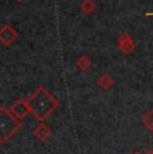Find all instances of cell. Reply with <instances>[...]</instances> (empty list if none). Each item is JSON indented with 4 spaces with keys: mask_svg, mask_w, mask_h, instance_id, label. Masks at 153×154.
<instances>
[{
    "mask_svg": "<svg viewBox=\"0 0 153 154\" xmlns=\"http://www.w3.org/2000/svg\"><path fill=\"white\" fill-rule=\"evenodd\" d=\"M27 100L30 105L31 114L39 122L47 119L59 106L58 99L43 86H39Z\"/></svg>",
    "mask_w": 153,
    "mask_h": 154,
    "instance_id": "obj_1",
    "label": "cell"
},
{
    "mask_svg": "<svg viewBox=\"0 0 153 154\" xmlns=\"http://www.w3.org/2000/svg\"><path fill=\"white\" fill-rule=\"evenodd\" d=\"M22 127V121L7 110L4 106L0 107V143H5L17 130Z\"/></svg>",
    "mask_w": 153,
    "mask_h": 154,
    "instance_id": "obj_2",
    "label": "cell"
},
{
    "mask_svg": "<svg viewBox=\"0 0 153 154\" xmlns=\"http://www.w3.org/2000/svg\"><path fill=\"white\" fill-rule=\"evenodd\" d=\"M117 46L121 50L125 55H129L132 52H134L136 50V42H134L133 36L128 32H122L120 34V36L117 38Z\"/></svg>",
    "mask_w": 153,
    "mask_h": 154,
    "instance_id": "obj_3",
    "label": "cell"
},
{
    "mask_svg": "<svg viewBox=\"0 0 153 154\" xmlns=\"http://www.w3.org/2000/svg\"><path fill=\"white\" fill-rule=\"evenodd\" d=\"M17 39L16 29L11 24H3L0 28V42L4 47H11Z\"/></svg>",
    "mask_w": 153,
    "mask_h": 154,
    "instance_id": "obj_4",
    "label": "cell"
},
{
    "mask_svg": "<svg viewBox=\"0 0 153 154\" xmlns=\"http://www.w3.org/2000/svg\"><path fill=\"white\" fill-rule=\"evenodd\" d=\"M10 110L17 118V119H20V121H23L26 115H27L28 112H31L30 105H28V100L27 99H23V98L16 99L15 102H14V105L11 106Z\"/></svg>",
    "mask_w": 153,
    "mask_h": 154,
    "instance_id": "obj_5",
    "label": "cell"
},
{
    "mask_svg": "<svg viewBox=\"0 0 153 154\" xmlns=\"http://www.w3.org/2000/svg\"><path fill=\"white\" fill-rule=\"evenodd\" d=\"M34 135L40 142H47L50 138V135H51V130H50V127L47 126L45 122H40L36 129L34 130Z\"/></svg>",
    "mask_w": 153,
    "mask_h": 154,
    "instance_id": "obj_6",
    "label": "cell"
},
{
    "mask_svg": "<svg viewBox=\"0 0 153 154\" xmlns=\"http://www.w3.org/2000/svg\"><path fill=\"white\" fill-rule=\"evenodd\" d=\"M97 85H98V87H101L102 90L108 91L114 86V78L111 75H109V74H101V75L98 76V79H97Z\"/></svg>",
    "mask_w": 153,
    "mask_h": 154,
    "instance_id": "obj_7",
    "label": "cell"
},
{
    "mask_svg": "<svg viewBox=\"0 0 153 154\" xmlns=\"http://www.w3.org/2000/svg\"><path fill=\"white\" fill-rule=\"evenodd\" d=\"M79 10L85 15H92L93 12H95L97 4L94 3V0H82L81 5H79Z\"/></svg>",
    "mask_w": 153,
    "mask_h": 154,
    "instance_id": "obj_8",
    "label": "cell"
},
{
    "mask_svg": "<svg viewBox=\"0 0 153 154\" xmlns=\"http://www.w3.org/2000/svg\"><path fill=\"white\" fill-rule=\"evenodd\" d=\"M75 66L78 67L79 70L86 71V70H89L90 67L93 66V62H92V59H90L89 56H86V55H81L78 59H76Z\"/></svg>",
    "mask_w": 153,
    "mask_h": 154,
    "instance_id": "obj_9",
    "label": "cell"
},
{
    "mask_svg": "<svg viewBox=\"0 0 153 154\" xmlns=\"http://www.w3.org/2000/svg\"><path fill=\"white\" fill-rule=\"evenodd\" d=\"M142 123L153 133V109H151V111L142 118Z\"/></svg>",
    "mask_w": 153,
    "mask_h": 154,
    "instance_id": "obj_10",
    "label": "cell"
},
{
    "mask_svg": "<svg viewBox=\"0 0 153 154\" xmlns=\"http://www.w3.org/2000/svg\"><path fill=\"white\" fill-rule=\"evenodd\" d=\"M133 154H146V153H142V152H138V150H136Z\"/></svg>",
    "mask_w": 153,
    "mask_h": 154,
    "instance_id": "obj_11",
    "label": "cell"
},
{
    "mask_svg": "<svg viewBox=\"0 0 153 154\" xmlns=\"http://www.w3.org/2000/svg\"><path fill=\"white\" fill-rule=\"evenodd\" d=\"M146 154H153V150H149V152H146Z\"/></svg>",
    "mask_w": 153,
    "mask_h": 154,
    "instance_id": "obj_12",
    "label": "cell"
},
{
    "mask_svg": "<svg viewBox=\"0 0 153 154\" xmlns=\"http://www.w3.org/2000/svg\"><path fill=\"white\" fill-rule=\"evenodd\" d=\"M16 2H17V3H20V2H23V0H16Z\"/></svg>",
    "mask_w": 153,
    "mask_h": 154,
    "instance_id": "obj_13",
    "label": "cell"
},
{
    "mask_svg": "<svg viewBox=\"0 0 153 154\" xmlns=\"http://www.w3.org/2000/svg\"><path fill=\"white\" fill-rule=\"evenodd\" d=\"M152 15H153V14H152Z\"/></svg>",
    "mask_w": 153,
    "mask_h": 154,
    "instance_id": "obj_14",
    "label": "cell"
}]
</instances>
